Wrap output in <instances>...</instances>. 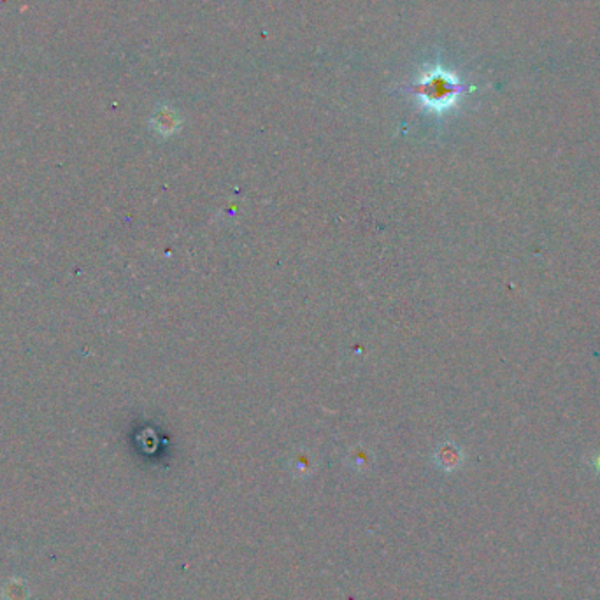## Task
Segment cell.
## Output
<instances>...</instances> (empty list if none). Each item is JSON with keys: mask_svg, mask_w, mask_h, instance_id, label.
<instances>
[{"mask_svg": "<svg viewBox=\"0 0 600 600\" xmlns=\"http://www.w3.org/2000/svg\"><path fill=\"white\" fill-rule=\"evenodd\" d=\"M599 469H600V459H599Z\"/></svg>", "mask_w": 600, "mask_h": 600, "instance_id": "6da1fadb", "label": "cell"}]
</instances>
